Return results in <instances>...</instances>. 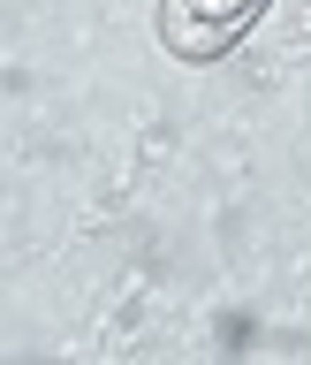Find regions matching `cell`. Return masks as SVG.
I'll return each instance as SVG.
<instances>
[{
  "label": "cell",
  "mask_w": 311,
  "mask_h": 365,
  "mask_svg": "<svg viewBox=\"0 0 311 365\" xmlns=\"http://www.w3.org/2000/svg\"><path fill=\"white\" fill-rule=\"evenodd\" d=\"M190 8H198V16H221V23H228V16H243L251 0H190Z\"/></svg>",
  "instance_id": "1"
}]
</instances>
